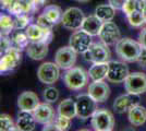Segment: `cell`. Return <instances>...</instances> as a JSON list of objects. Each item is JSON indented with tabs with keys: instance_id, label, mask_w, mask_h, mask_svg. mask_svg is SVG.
<instances>
[{
	"instance_id": "obj_26",
	"label": "cell",
	"mask_w": 146,
	"mask_h": 131,
	"mask_svg": "<svg viewBox=\"0 0 146 131\" xmlns=\"http://www.w3.org/2000/svg\"><path fill=\"white\" fill-rule=\"evenodd\" d=\"M43 14L51 22V23H54L55 25H57L58 23L61 22L63 12H62L60 7L56 6V5H50V6H46L44 8Z\"/></svg>"
},
{
	"instance_id": "obj_43",
	"label": "cell",
	"mask_w": 146,
	"mask_h": 131,
	"mask_svg": "<svg viewBox=\"0 0 146 131\" xmlns=\"http://www.w3.org/2000/svg\"><path fill=\"white\" fill-rule=\"evenodd\" d=\"M76 1H79V2H87V1H90V0H76Z\"/></svg>"
},
{
	"instance_id": "obj_18",
	"label": "cell",
	"mask_w": 146,
	"mask_h": 131,
	"mask_svg": "<svg viewBox=\"0 0 146 131\" xmlns=\"http://www.w3.org/2000/svg\"><path fill=\"white\" fill-rule=\"evenodd\" d=\"M39 105V98L36 93L25 91L20 94L18 97V106L20 110L24 112H34V109Z\"/></svg>"
},
{
	"instance_id": "obj_10",
	"label": "cell",
	"mask_w": 146,
	"mask_h": 131,
	"mask_svg": "<svg viewBox=\"0 0 146 131\" xmlns=\"http://www.w3.org/2000/svg\"><path fill=\"white\" fill-rule=\"evenodd\" d=\"M76 51L70 46L61 47L56 51L55 63L60 67V69H68L74 67L76 63Z\"/></svg>"
},
{
	"instance_id": "obj_21",
	"label": "cell",
	"mask_w": 146,
	"mask_h": 131,
	"mask_svg": "<svg viewBox=\"0 0 146 131\" xmlns=\"http://www.w3.org/2000/svg\"><path fill=\"white\" fill-rule=\"evenodd\" d=\"M104 22L100 19H98L95 14L88 15L84 19V22L82 24V30L88 33L91 36H98L100 29L103 26Z\"/></svg>"
},
{
	"instance_id": "obj_19",
	"label": "cell",
	"mask_w": 146,
	"mask_h": 131,
	"mask_svg": "<svg viewBox=\"0 0 146 131\" xmlns=\"http://www.w3.org/2000/svg\"><path fill=\"white\" fill-rule=\"evenodd\" d=\"M48 45L43 42H30L26 47V54L33 60H42L48 54Z\"/></svg>"
},
{
	"instance_id": "obj_34",
	"label": "cell",
	"mask_w": 146,
	"mask_h": 131,
	"mask_svg": "<svg viewBox=\"0 0 146 131\" xmlns=\"http://www.w3.org/2000/svg\"><path fill=\"white\" fill-rule=\"evenodd\" d=\"M140 8V0H127L125 3L122 7V11L125 13V15H129L132 12L136 11Z\"/></svg>"
},
{
	"instance_id": "obj_9",
	"label": "cell",
	"mask_w": 146,
	"mask_h": 131,
	"mask_svg": "<svg viewBox=\"0 0 146 131\" xmlns=\"http://www.w3.org/2000/svg\"><path fill=\"white\" fill-rule=\"evenodd\" d=\"M21 51L22 50L18 49L13 46H11L7 51H5L3 56L1 57V60H0V71H1V73L11 71L21 63V60H22Z\"/></svg>"
},
{
	"instance_id": "obj_8",
	"label": "cell",
	"mask_w": 146,
	"mask_h": 131,
	"mask_svg": "<svg viewBox=\"0 0 146 131\" xmlns=\"http://www.w3.org/2000/svg\"><path fill=\"white\" fill-rule=\"evenodd\" d=\"M124 88L128 93L143 94L146 92V74L143 72H132L124 80Z\"/></svg>"
},
{
	"instance_id": "obj_7",
	"label": "cell",
	"mask_w": 146,
	"mask_h": 131,
	"mask_svg": "<svg viewBox=\"0 0 146 131\" xmlns=\"http://www.w3.org/2000/svg\"><path fill=\"white\" fill-rule=\"evenodd\" d=\"M60 75V67L56 63H44L37 70V78L44 84H54Z\"/></svg>"
},
{
	"instance_id": "obj_41",
	"label": "cell",
	"mask_w": 146,
	"mask_h": 131,
	"mask_svg": "<svg viewBox=\"0 0 146 131\" xmlns=\"http://www.w3.org/2000/svg\"><path fill=\"white\" fill-rule=\"evenodd\" d=\"M140 8L141 10L143 11L144 19H145V23H146V0H140Z\"/></svg>"
},
{
	"instance_id": "obj_24",
	"label": "cell",
	"mask_w": 146,
	"mask_h": 131,
	"mask_svg": "<svg viewBox=\"0 0 146 131\" xmlns=\"http://www.w3.org/2000/svg\"><path fill=\"white\" fill-rule=\"evenodd\" d=\"M58 115L73 119L76 116V102L73 98H66L58 105Z\"/></svg>"
},
{
	"instance_id": "obj_5",
	"label": "cell",
	"mask_w": 146,
	"mask_h": 131,
	"mask_svg": "<svg viewBox=\"0 0 146 131\" xmlns=\"http://www.w3.org/2000/svg\"><path fill=\"white\" fill-rule=\"evenodd\" d=\"M75 102H76V117L81 120H87L88 118H92V116L97 109V102L88 94L78 95Z\"/></svg>"
},
{
	"instance_id": "obj_39",
	"label": "cell",
	"mask_w": 146,
	"mask_h": 131,
	"mask_svg": "<svg viewBox=\"0 0 146 131\" xmlns=\"http://www.w3.org/2000/svg\"><path fill=\"white\" fill-rule=\"evenodd\" d=\"M127 0H109V3L116 10H122V7L125 3Z\"/></svg>"
},
{
	"instance_id": "obj_16",
	"label": "cell",
	"mask_w": 146,
	"mask_h": 131,
	"mask_svg": "<svg viewBox=\"0 0 146 131\" xmlns=\"http://www.w3.org/2000/svg\"><path fill=\"white\" fill-rule=\"evenodd\" d=\"M87 94L93 97L97 103H104L109 98L110 96V87L106 82L102 81H93L88 85Z\"/></svg>"
},
{
	"instance_id": "obj_42",
	"label": "cell",
	"mask_w": 146,
	"mask_h": 131,
	"mask_svg": "<svg viewBox=\"0 0 146 131\" xmlns=\"http://www.w3.org/2000/svg\"><path fill=\"white\" fill-rule=\"evenodd\" d=\"M27 1H30V2H32V3H34V5H36L38 7L43 6L44 3L46 2V0H27Z\"/></svg>"
},
{
	"instance_id": "obj_6",
	"label": "cell",
	"mask_w": 146,
	"mask_h": 131,
	"mask_svg": "<svg viewBox=\"0 0 146 131\" xmlns=\"http://www.w3.org/2000/svg\"><path fill=\"white\" fill-rule=\"evenodd\" d=\"M84 19H85V17H84L83 11L80 8L72 7V8L67 9L63 12L61 24L67 30L78 31V30H81Z\"/></svg>"
},
{
	"instance_id": "obj_29",
	"label": "cell",
	"mask_w": 146,
	"mask_h": 131,
	"mask_svg": "<svg viewBox=\"0 0 146 131\" xmlns=\"http://www.w3.org/2000/svg\"><path fill=\"white\" fill-rule=\"evenodd\" d=\"M127 18H128L130 25L133 26V27H140V26H142L145 23L144 14H143V11L141 9H137L136 11H134L131 14L127 15Z\"/></svg>"
},
{
	"instance_id": "obj_13",
	"label": "cell",
	"mask_w": 146,
	"mask_h": 131,
	"mask_svg": "<svg viewBox=\"0 0 146 131\" xmlns=\"http://www.w3.org/2000/svg\"><path fill=\"white\" fill-rule=\"evenodd\" d=\"M91 44L92 36L82 29L80 31L74 32L69 41V46L72 47L78 54H84L90 48Z\"/></svg>"
},
{
	"instance_id": "obj_28",
	"label": "cell",
	"mask_w": 146,
	"mask_h": 131,
	"mask_svg": "<svg viewBox=\"0 0 146 131\" xmlns=\"http://www.w3.org/2000/svg\"><path fill=\"white\" fill-rule=\"evenodd\" d=\"M0 29L2 35H10L14 31V20L8 14L0 15Z\"/></svg>"
},
{
	"instance_id": "obj_38",
	"label": "cell",
	"mask_w": 146,
	"mask_h": 131,
	"mask_svg": "<svg viewBox=\"0 0 146 131\" xmlns=\"http://www.w3.org/2000/svg\"><path fill=\"white\" fill-rule=\"evenodd\" d=\"M139 43L141 44L142 47L146 48V26L141 30L140 34H139Z\"/></svg>"
},
{
	"instance_id": "obj_4",
	"label": "cell",
	"mask_w": 146,
	"mask_h": 131,
	"mask_svg": "<svg viewBox=\"0 0 146 131\" xmlns=\"http://www.w3.org/2000/svg\"><path fill=\"white\" fill-rule=\"evenodd\" d=\"M83 56L86 61H91L93 63H107L109 61L111 57V53L108 48V45L100 41L96 43H92L90 48L83 54Z\"/></svg>"
},
{
	"instance_id": "obj_20",
	"label": "cell",
	"mask_w": 146,
	"mask_h": 131,
	"mask_svg": "<svg viewBox=\"0 0 146 131\" xmlns=\"http://www.w3.org/2000/svg\"><path fill=\"white\" fill-rule=\"evenodd\" d=\"M36 122L33 112L21 110L17 119V129L21 131H32L35 129Z\"/></svg>"
},
{
	"instance_id": "obj_32",
	"label": "cell",
	"mask_w": 146,
	"mask_h": 131,
	"mask_svg": "<svg viewBox=\"0 0 146 131\" xmlns=\"http://www.w3.org/2000/svg\"><path fill=\"white\" fill-rule=\"evenodd\" d=\"M71 120H72V119L68 118V117H64V116H61V115H58L55 119V124H56V127H57V130H59V131L69 130L70 127H71Z\"/></svg>"
},
{
	"instance_id": "obj_23",
	"label": "cell",
	"mask_w": 146,
	"mask_h": 131,
	"mask_svg": "<svg viewBox=\"0 0 146 131\" xmlns=\"http://www.w3.org/2000/svg\"><path fill=\"white\" fill-rule=\"evenodd\" d=\"M108 71H109V61L95 63H93V66L88 70V75L93 81H102L107 78Z\"/></svg>"
},
{
	"instance_id": "obj_36",
	"label": "cell",
	"mask_w": 146,
	"mask_h": 131,
	"mask_svg": "<svg viewBox=\"0 0 146 131\" xmlns=\"http://www.w3.org/2000/svg\"><path fill=\"white\" fill-rule=\"evenodd\" d=\"M12 46L11 38L9 37V35H2L1 34V51H7L10 47Z\"/></svg>"
},
{
	"instance_id": "obj_15",
	"label": "cell",
	"mask_w": 146,
	"mask_h": 131,
	"mask_svg": "<svg viewBox=\"0 0 146 131\" xmlns=\"http://www.w3.org/2000/svg\"><path fill=\"white\" fill-rule=\"evenodd\" d=\"M140 95L132 93L122 94L118 96L113 102V109L119 114L129 112L132 107L140 104Z\"/></svg>"
},
{
	"instance_id": "obj_30",
	"label": "cell",
	"mask_w": 146,
	"mask_h": 131,
	"mask_svg": "<svg viewBox=\"0 0 146 131\" xmlns=\"http://www.w3.org/2000/svg\"><path fill=\"white\" fill-rule=\"evenodd\" d=\"M0 130L1 131H13L18 130L17 129V124H14L13 119L7 115V114H2L0 116Z\"/></svg>"
},
{
	"instance_id": "obj_12",
	"label": "cell",
	"mask_w": 146,
	"mask_h": 131,
	"mask_svg": "<svg viewBox=\"0 0 146 131\" xmlns=\"http://www.w3.org/2000/svg\"><path fill=\"white\" fill-rule=\"evenodd\" d=\"M25 33L30 38V42H43L46 44H50L54 37L52 29H43L37 23L29 25L25 29Z\"/></svg>"
},
{
	"instance_id": "obj_14",
	"label": "cell",
	"mask_w": 146,
	"mask_h": 131,
	"mask_svg": "<svg viewBox=\"0 0 146 131\" xmlns=\"http://www.w3.org/2000/svg\"><path fill=\"white\" fill-rule=\"evenodd\" d=\"M130 74L128 66L121 61H109V71L107 75V80L112 83L124 82L127 76Z\"/></svg>"
},
{
	"instance_id": "obj_2",
	"label": "cell",
	"mask_w": 146,
	"mask_h": 131,
	"mask_svg": "<svg viewBox=\"0 0 146 131\" xmlns=\"http://www.w3.org/2000/svg\"><path fill=\"white\" fill-rule=\"evenodd\" d=\"M88 76V71H85L81 67H72L66 71L63 81L68 88L72 91H79L87 84Z\"/></svg>"
},
{
	"instance_id": "obj_31",
	"label": "cell",
	"mask_w": 146,
	"mask_h": 131,
	"mask_svg": "<svg viewBox=\"0 0 146 131\" xmlns=\"http://www.w3.org/2000/svg\"><path fill=\"white\" fill-rule=\"evenodd\" d=\"M14 30H25L31 24V18L29 14H21L14 18Z\"/></svg>"
},
{
	"instance_id": "obj_1",
	"label": "cell",
	"mask_w": 146,
	"mask_h": 131,
	"mask_svg": "<svg viewBox=\"0 0 146 131\" xmlns=\"http://www.w3.org/2000/svg\"><path fill=\"white\" fill-rule=\"evenodd\" d=\"M142 46L132 38H121L116 44V53L118 57L125 63H135L140 56Z\"/></svg>"
},
{
	"instance_id": "obj_3",
	"label": "cell",
	"mask_w": 146,
	"mask_h": 131,
	"mask_svg": "<svg viewBox=\"0 0 146 131\" xmlns=\"http://www.w3.org/2000/svg\"><path fill=\"white\" fill-rule=\"evenodd\" d=\"M93 129L96 131H111L115 128V117L106 108H97L91 118Z\"/></svg>"
},
{
	"instance_id": "obj_40",
	"label": "cell",
	"mask_w": 146,
	"mask_h": 131,
	"mask_svg": "<svg viewBox=\"0 0 146 131\" xmlns=\"http://www.w3.org/2000/svg\"><path fill=\"white\" fill-rule=\"evenodd\" d=\"M0 1H1V8L5 10H8V11L15 2V0H0Z\"/></svg>"
},
{
	"instance_id": "obj_25",
	"label": "cell",
	"mask_w": 146,
	"mask_h": 131,
	"mask_svg": "<svg viewBox=\"0 0 146 131\" xmlns=\"http://www.w3.org/2000/svg\"><path fill=\"white\" fill-rule=\"evenodd\" d=\"M11 42L12 46L18 48L20 50H23L27 47V45L30 44V38L26 35L25 32H22L21 30H14L11 33Z\"/></svg>"
},
{
	"instance_id": "obj_17",
	"label": "cell",
	"mask_w": 146,
	"mask_h": 131,
	"mask_svg": "<svg viewBox=\"0 0 146 131\" xmlns=\"http://www.w3.org/2000/svg\"><path fill=\"white\" fill-rule=\"evenodd\" d=\"M33 115L36 119L37 124L40 125H47L56 119V112L54 107L47 103H39V105L34 109Z\"/></svg>"
},
{
	"instance_id": "obj_27",
	"label": "cell",
	"mask_w": 146,
	"mask_h": 131,
	"mask_svg": "<svg viewBox=\"0 0 146 131\" xmlns=\"http://www.w3.org/2000/svg\"><path fill=\"white\" fill-rule=\"evenodd\" d=\"M115 13H116V9L111 6L110 3L108 5H100L95 9V15L98 19H100L103 22H108V21H112L115 18Z\"/></svg>"
},
{
	"instance_id": "obj_11",
	"label": "cell",
	"mask_w": 146,
	"mask_h": 131,
	"mask_svg": "<svg viewBox=\"0 0 146 131\" xmlns=\"http://www.w3.org/2000/svg\"><path fill=\"white\" fill-rule=\"evenodd\" d=\"M98 36L103 43L109 46V45H116L121 39V33L116 23H113L112 21H108V22H104Z\"/></svg>"
},
{
	"instance_id": "obj_22",
	"label": "cell",
	"mask_w": 146,
	"mask_h": 131,
	"mask_svg": "<svg viewBox=\"0 0 146 131\" xmlns=\"http://www.w3.org/2000/svg\"><path fill=\"white\" fill-rule=\"evenodd\" d=\"M128 118L130 124L134 127H140L146 121V108L140 104L132 107L128 112Z\"/></svg>"
},
{
	"instance_id": "obj_37",
	"label": "cell",
	"mask_w": 146,
	"mask_h": 131,
	"mask_svg": "<svg viewBox=\"0 0 146 131\" xmlns=\"http://www.w3.org/2000/svg\"><path fill=\"white\" fill-rule=\"evenodd\" d=\"M136 63H139L141 67H143V68H146V48L144 47H142V50H141V54L139 58H137V60H136Z\"/></svg>"
},
{
	"instance_id": "obj_35",
	"label": "cell",
	"mask_w": 146,
	"mask_h": 131,
	"mask_svg": "<svg viewBox=\"0 0 146 131\" xmlns=\"http://www.w3.org/2000/svg\"><path fill=\"white\" fill-rule=\"evenodd\" d=\"M36 23L39 26H42L43 29H52L54 27V23H51L50 21H49L45 15H44L43 13H40L39 15H38V18L36 20Z\"/></svg>"
},
{
	"instance_id": "obj_33",
	"label": "cell",
	"mask_w": 146,
	"mask_h": 131,
	"mask_svg": "<svg viewBox=\"0 0 146 131\" xmlns=\"http://www.w3.org/2000/svg\"><path fill=\"white\" fill-rule=\"evenodd\" d=\"M44 100L48 103H55L59 98V91L56 87H47L44 90Z\"/></svg>"
}]
</instances>
